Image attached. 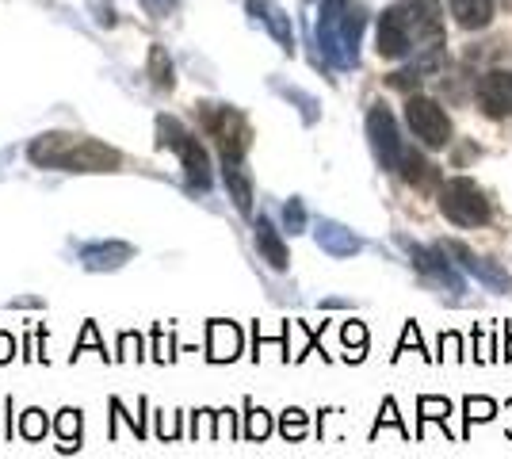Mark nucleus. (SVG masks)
Segmentation results:
<instances>
[{"mask_svg":"<svg viewBox=\"0 0 512 459\" xmlns=\"http://www.w3.org/2000/svg\"><path fill=\"white\" fill-rule=\"evenodd\" d=\"M31 165L39 169H58V173H115L119 169V150H111L96 138H85V134H43L31 142Z\"/></svg>","mask_w":512,"mask_h":459,"instance_id":"f257e3e1","label":"nucleus"},{"mask_svg":"<svg viewBox=\"0 0 512 459\" xmlns=\"http://www.w3.org/2000/svg\"><path fill=\"white\" fill-rule=\"evenodd\" d=\"M367 27L363 0H325L318 20V43L337 69H352L360 58V35Z\"/></svg>","mask_w":512,"mask_h":459,"instance_id":"f03ea898","label":"nucleus"},{"mask_svg":"<svg viewBox=\"0 0 512 459\" xmlns=\"http://www.w3.org/2000/svg\"><path fill=\"white\" fill-rule=\"evenodd\" d=\"M157 146H161V150L169 146V150L180 153L188 188H195V192H207V188H211V161H207V153H203V146H199L172 115H161V119H157Z\"/></svg>","mask_w":512,"mask_h":459,"instance_id":"7ed1b4c3","label":"nucleus"},{"mask_svg":"<svg viewBox=\"0 0 512 459\" xmlns=\"http://www.w3.org/2000/svg\"><path fill=\"white\" fill-rule=\"evenodd\" d=\"M440 211H444L448 222L470 230V226H486L490 222V199H486V192L474 180L455 176V180H448L440 188Z\"/></svg>","mask_w":512,"mask_h":459,"instance_id":"20e7f679","label":"nucleus"},{"mask_svg":"<svg viewBox=\"0 0 512 459\" xmlns=\"http://www.w3.org/2000/svg\"><path fill=\"white\" fill-rule=\"evenodd\" d=\"M203 127L211 134L214 142H218V150H222V161H241L245 153H249V123H245V115L234 108H222V104H203Z\"/></svg>","mask_w":512,"mask_h":459,"instance_id":"39448f33","label":"nucleus"},{"mask_svg":"<svg viewBox=\"0 0 512 459\" xmlns=\"http://www.w3.org/2000/svg\"><path fill=\"white\" fill-rule=\"evenodd\" d=\"M406 119H409V131L417 134L421 146H428V150H444L451 142V119L436 100H428V96H409Z\"/></svg>","mask_w":512,"mask_h":459,"instance_id":"423d86ee","label":"nucleus"},{"mask_svg":"<svg viewBox=\"0 0 512 459\" xmlns=\"http://www.w3.org/2000/svg\"><path fill=\"white\" fill-rule=\"evenodd\" d=\"M367 138H371V150H375V161L390 169V173H398V165H402V138H398V123H394V115L386 104H371L367 111Z\"/></svg>","mask_w":512,"mask_h":459,"instance_id":"0eeeda50","label":"nucleus"},{"mask_svg":"<svg viewBox=\"0 0 512 459\" xmlns=\"http://www.w3.org/2000/svg\"><path fill=\"white\" fill-rule=\"evenodd\" d=\"M398 245H402L409 257H413L417 272H425L428 280H436L440 287H451L455 295L463 291V276H459V272H455V264L440 253V245H436V249H425V245H413L409 238H398Z\"/></svg>","mask_w":512,"mask_h":459,"instance_id":"6e6552de","label":"nucleus"},{"mask_svg":"<svg viewBox=\"0 0 512 459\" xmlns=\"http://www.w3.org/2000/svg\"><path fill=\"white\" fill-rule=\"evenodd\" d=\"M413 50V23H409L406 8H386L379 16V54L383 58H406Z\"/></svg>","mask_w":512,"mask_h":459,"instance_id":"1a4fd4ad","label":"nucleus"},{"mask_svg":"<svg viewBox=\"0 0 512 459\" xmlns=\"http://www.w3.org/2000/svg\"><path fill=\"white\" fill-rule=\"evenodd\" d=\"M478 108L490 119H505L512 115V73L509 69H490L478 81Z\"/></svg>","mask_w":512,"mask_h":459,"instance_id":"9d476101","label":"nucleus"},{"mask_svg":"<svg viewBox=\"0 0 512 459\" xmlns=\"http://www.w3.org/2000/svg\"><path fill=\"white\" fill-rule=\"evenodd\" d=\"M440 253L448 257V261H459L463 268H467L470 276H478L482 284H490V287H497V291H509L512 287V280L497 268V264H490V261H482V257H474L463 241H440Z\"/></svg>","mask_w":512,"mask_h":459,"instance_id":"9b49d317","label":"nucleus"},{"mask_svg":"<svg viewBox=\"0 0 512 459\" xmlns=\"http://www.w3.org/2000/svg\"><path fill=\"white\" fill-rule=\"evenodd\" d=\"M409 23H413V35L417 43L428 39V43H440L444 35V0H402Z\"/></svg>","mask_w":512,"mask_h":459,"instance_id":"f8f14e48","label":"nucleus"},{"mask_svg":"<svg viewBox=\"0 0 512 459\" xmlns=\"http://www.w3.org/2000/svg\"><path fill=\"white\" fill-rule=\"evenodd\" d=\"M134 257L127 241H92V245H81V261H85L88 272H111L119 264H127Z\"/></svg>","mask_w":512,"mask_h":459,"instance_id":"ddd939ff","label":"nucleus"},{"mask_svg":"<svg viewBox=\"0 0 512 459\" xmlns=\"http://www.w3.org/2000/svg\"><path fill=\"white\" fill-rule=\"evenodd\" d=\"M398 173L409 180V188H417V192H432V188H440V173H436V165L425 161L417 150H406L402 153V165H398Z\"/></svg>","mask_w":512,"mask_h":459,"instance_id":"4468645a","label":"nucleus"},{"mask_svg":"<svg viewBox=\"0 0 512 459\" xmlns=\"http://www.w3.org/2000/svg\"><path fill=\"white\" fill-rule=\"evenodd\" d=\"M318 245L325 253H333V257H352V253H360V238H356L352 230H344L341 222H329V219L318 222Z\"/></svg>","mask_w":512,"mask_h":459,"instance_id":"2eb2a0df","label":"nucleus"},{"mask_svg":"<svg viewBox=\"0 0 512 459\" xmlns=\"http://www.w3.org/2000/svg\"><path fill=\"white\" fill-rule=\"evenodd\" d=\"M253 230H256V249H260V257L272 264L276 272H283V268L291 264V257H287V245L279 238V230L268 219H256Z\"/></svg>","mask_w":512,"mask_h":459,"instance_id":"dca6fc26","label":"nucleus"},{"mask_svg":"<svg viewBox=\"0 0 512 459\" xmlns=\"http://www.w3.org/2000/svg\"><path fill=\"white\" fill-rule=\"evenodd\" d=\"M448 8L463 31H482L493 23V0H448Z\"/></svg>","mask_w":512,"mask_h":459,"instance_id":"f3484780","label":"nucleus"},{"mask_svg":"<svg viewBox=\"0 0 512 459\" xmlns=\"http://www.w3.org/2000/svg\"><path fill=\"white\" fill-rule=\"evenodd\" d=\"M211 345H207V356H211L214 364H222V360H234L237 352H241V329L234 322H211Z\"/></svg>","mask_w":512,"mask_h":459,"instance_id":"a211bd4d","label":"nucleus"},{"mask_svg":"<svg viewBox=\"0 0 512 459\" xmlns=\"http://www.w3.org/2000/svg\"><path fill=\"white\" fill-rule=\"evenodd\" d=\"M249 12H253V16H260V20L268 23V31L276 35L279 46H283L287 54L295 50V39H291V23H287V16L279 12L276 4H260V0H249Z\"/></svg>","mask_w":512,"mask_h":459,"instance_id":"6ab92c4d","label":"nucleus"},{"mask_svg":"<svg viewBox=\"0 0 512 459\" xmlns=\"http://www.w3.org/2000/svg\"><path fill=\"white\" fill-rule=\"evenodd\" d=\"M222 169H226V188H230V196H234L237 211L249 215V211H253V184H249V176L241 169V161H222Z\"/></svg>","mask_w":512,"mask_h":459,"instance_id":"aec40b11","label":"nucleus"},{"mask_svg":"<svg viewBox=\"0 0 512 459\" xmlns=\"http://www.w3.org/2000/svg\"><path fill=\"white\" fill-rule=\"evenodd\" d=\"M58 437H62V452L81 448V410L65 406L62 414H58Z\"/></svg>","mask_w":512,"mask_h":459,"instance_id":"412c9836","label":"nucleus"},{"mask_svg":"<svg viewBox=\"0 0 512 459\" xmlns=\"http://www.w3.org/2000/svg\"><path fill=\"white\" fill-rule=\"evenodd\" d=\"M150 73H153V88H172V66H169V54L161 46L150 50Z\"/></svg>","mask_w":512,"mask_h":459,"instance_id":"4be33fe9","label":"nucleus"},{"mask_svg":"<svg viewBox=\"0 0 512 459\" xmlns=\"http://www.w3.org/2000/svg\"><path fill=\"white\" fill-rule=\"evenodd\" d=\"M46 429H50V425H46V414L39 410V406L23 410V421H20V433H23V437H27V440H39L46 433Z\"/></svg>","mask_w":512,"mask_h":459,"instance_id":"5701e85b","label":"nucleus"},{"mask_svg":"<svg viewBox=\"0 0 512 459\" xmlns=\"http://www.w3.org/2000/svg\"><path fill=\"white\" fill-rule=\"evenodd\" d=\"M268 433H272V421H268V414H264V410H256V406H249V425H245V437L264 440Z\"/></svg>","mask_w":512,"mask_h":459,"instance_id":"b1692460","label":"nucleus"},{"mask_svg":"<svg viewBox=\"0 0 512 459\" xmlns=\"http://www.w3.org/2000/svg\"><path fill=\"white\" fill-rule=\"evenodd\" d=\"M279 429H283V437L287 440H302L306 437V414H302V410H287Z\"/></svg>","mask_w":512,"mask_h":459,"instance_id":"393cba45","label":"nucleus"},{"mask_svg":"<svg viewBox=\"0 0 512 459\" xmlns=\"http://www.w3.org/2000/svg\"><path fill=\"white\" fill-rule=\"evenodd\" d=\"M283 222H287V230H295V234L306 226V207H302L299 199H291V203L283 207Z\"/></svg>","mask_w":512,"mask_h":459,"instance_id":"a878e982","label":"nucleus"},{"mask_svg":"<svg viewBox=\"0 0 512 459\" xmlns=\"http://www.w3.org/2000/svg\"><path fill=\"white\" fill-rule=\"evenodd\" d=\"M467 417H470V421H474V417H478V421H490L493 402H490V398H467Z\"/></svg>","mask_w":512,"mask_h":459,"instance_id":"bb28decb","label":"nucleus"},{"mask_svg":"<svg viewBox=\"0 0 512 459\" xmlns=\"http://www.w3.org/2000/svg\"><path fill=\"white\" fill-rule=\"evenodd\" d=\"M85 349H100V352H104V341H100V333H96V326H92V322H88L85 333H81V345L73 349V360H77V356H81Z\"/></svg>","mask_w":512,"mask_h":459,"instance_id":"cd10ccee","label":"nucleus"},{"mask_svg":"<svg viewBox=\"0 0 512 459\" xmlns=\"http://www.w3.org/2000/svg\"><path fill=\"white\" fill-rule=\"evenodd\" d=\"M344 345H356V349L363 352V345H367V333H363L360 322H348V326H344Z\"/></svg>","mask_w":512,"mask_h":459,"instance_id":"c85d7f7f","label":"nucleus"},{"mask_svg":"<svg viewBox=\"0 0 512 459\" xmlns=\"http://www.w3.org/2000/svg\"><path fill=\"white\" fill-rule=\"evenodd\" d=\"M119 349H123V356H134V360H138V356H142V341H138V337H130V333H123V341H119Z\"/></svg>","mask_w":512,"mask_h":459,"instance_id":"c756f323","label":"nucleus"},{"mask_svg":"<svg viewBox=\"0 0 512 459\" xmlns=\"http://www.w3.org/2000/svg\"><path fill=\"white\" fill-rule=\"evenodd\" d=\"M12 352H16V341H12V337L0 329V364H4V360H12Z\"/></svg>","mask_w":512,"mask_h":459,"instance_id":"7c9ffc66","label":"nucleus"},{"mask_svg":"<svg viewBox=\"0 0 512 459\" xmlns=\"http://www.w3.org/2000/svg\"><path fill=\"white\" fill-rule=\"evenodd\" d=\"M142 4L150 8L153 16H165V12H169V8H172V4H176V0H142Z\"/></svg>","mask_w":512,"mask_h":459,"instance_id":"2f4dec72","label":"nucleus"},{"mask_svg":"<svg viewBox=\"0 0 512 459\" xmlns=\"http://www.w3.org/2000/svg\"><path fill=\"white\" fill-rule=\"evenodd\" d=\"M501 4H505V8H509V12H512V0H501Z\"/></svg>","mask_w":512,"mask_h":459,"instance_id":"473e14b6","label":"nucleus"},{"mask_svg":"<svg viewBox=\"0 0 512 459\" xmlns=\"http://www.w3.org/2000/svg\"><path fill=\"white\" fill-rule=\"evenodd\" d=\"M509 356H512V341H509Z\"/></svg>","mask_w":512,"mask_h":459,"instance_id":"72a5a7b5","label":"nucleus"}]
</instances>
